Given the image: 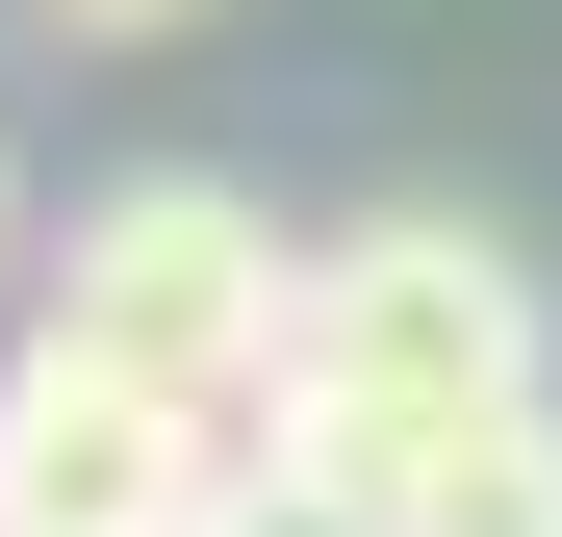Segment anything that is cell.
Wrapping results in <instances>:
<instances>
[{
    "label": "cell",
    "mask_w": 562,
    "mask_h": 537,
    "mask_svg": "<svg viewBox=\"0 0 562 537\" xmlns=\"http://www.w3.org/2000/svg\"><path fill=\"white\" fill-rule=\"evenodd\" d=\"M562 410V358H537V282L460 205H384V231H307V307H281V384L231 410L281 486H333V512H409L460 435H512Z\"/></svg>",
    "instance_id": "obj_1"
},
{
    "label": "cell",
    "mask_w": 562,
    "mask_h": 537,
    "mask_svg": "<svg viewBox=\"0 0 562 537\" xmlns=\"http://www.w3.org/2000/svg\"><path fill=\"white\" fill-rule=\"evenodd\" d=\"M281 307H307V256H281L256 179H103L77 256H52V333L128 358V384H179V410H256L281 384Z\"/></svg>",
    "instance_id": "obj_2"
},
{
    "label": "cell",
    "mask_w": 562,
    "mask_h": 537,
    "mask_svg": "<svg viewBox=\"0 0 562 537\" xmlns=\"http://www.w3.org/2000/svg\"><path fill=\"white\" fill-rule=\"evenodd\" d=\"M205 512H231V410H179L77 333L0 358V537H205Z\"/></svg>",
    "instance_id": "obj_3"
},
{
    "label": "cell",
    "mask_w": 562,
    "mask_h": 537,
    "mask_svg": "<svg viewBox=\"0 0 562 537\" xmlns=\"http://www.w3.org/2000/svg\"><path fill=\"white\" fill-rule=\"evenodd\" d=\"M384 537H562V410H512V435H460V461L384 512Z\"/></svg>",
    "instance_id": "obj_4"
},
{
    "label": "cell",
    "mask_w": 562,
    "mask_h": 537,
    "mask_svg": "<svg viewBox=\"0 0 562 537\" xmlns=\"http://www.w3.org/2000/svg\"><path fill=\"white\" fill-rule=\"evenodd\" d=\"M52 26H77V52H154V26H205V0H52Z\"/></svg>",
    "instance_id": "obj_5"
},
{
    "label": "cell",
    "mask_w": 562,
    "mask_h": 537,
    "mask_svg": "<svg viewBox=\"0 0 562 537\" xmlns=\"http://www.w3.org/2000/svg\"><path fill=\"white\" fill-rule=\"evenodd\" d=\"M0 256H26V154H0Z\"/></svg>",
    "instance_id": "obj_6"
}]
</instances>
